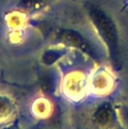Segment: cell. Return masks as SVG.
Masks as SVG:
<instances>
[{
	"instance_id": "obj_5",
	"label": "cell",
	"mask_w": 128,
	"mask_h": 129,
	"mask_svg": "<svg viewBox=\"0 0 128 129\" xmlns=\"http://www.w3.org/2000/svg\"><path fill=\"white\" fill-rule=\"evenodd\" d=\"M126 129H128V128H126Z\"/></svg>"
},
{
	"instance_id": "obj_4",
	"label": "cell",
	"mask_w": 128,
	"mask_h": 129,
	"mask_svg": "<svg viewBox=\"0 0 128 129\" xmlns=\"http://www.w3.org/2000/svg\"><path fill=\"white\" fill-rule=\"evenodd\" d=\"M120 119L125 128H128V106L127 105H121L119 108Z\"/></svg>"
},
{
	"instance_id": "obj_1",
	"label": "cell",
	"mask_w": 128,
	"mask_h": 129,
	"mask_svg": "<svg viewBox=\"0 0 128 129\" xmlns=\"http://www.w3.org/2000/svg\"><path fill=\"white\" fill-rule=\"evenodd\" d=\"M91 17L93 20V23L96 25L97 30L104 40L106 41L109 46L111 52L112 54L116 55L118 50V41H117V32L114 24L111 20L109 17L104 13L103 11L97 8H93L91 10Z\"/></svg>"
},
{
	"instance_id": "obj_2",
	"label": "cell",
	"mask_w": 128,
	"mask_h": 129,
	"mask_svg": "<svg viewBox=\"0 0 128 129\" xmlns=\"http://www.w3.org/2000/svg\"><path fill=\"white\" fill-rule=\"evenodd\" d=\"M62 40L66 44L75 47V48H81V49L84 50L85 52H88L91 54H93L92 51H91V48H90V46L85 41V40L79 34L75 32V31H72V30L64 31L62 34Z\"/></svg>"
},
{
	"instance_id": "obj_3",
	"label": "cell",
	"mask_w": 128,
	"mask_h": 129,
	"mask_svg": "<svg viewBox=\"0 0 128 129\" xmlns=\"http://www.w3.org/2000/svg\"><path fill=\"white\" fill-rule=\"evenodd\" d=\"M49 0H22L20 5L25 9H39Z\"/></svg>"
}]
</instances>
